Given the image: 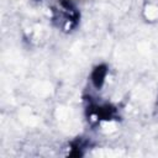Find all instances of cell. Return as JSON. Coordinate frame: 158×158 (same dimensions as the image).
Here are the masks:
<instances>
[{
	"label": "cell",
	"instance_id": "obj_1",
	"mask_svg": "<svg viewBox=\"0 0 158 158\" xmlns=\"http://www.w3.org/2000/svg\"><path fill=\"white\" fill-rule=\"evenodd\" d=\"M54 19L60 20V25L67 30L75 27L79 21V12L70 0H59L58 9L54 10Z\"/></svg>",
	"mask_w": 158,
	"mask_h": 158
},
{
	"label": "cell",
	"instance_id": "obj_2",
	"mask_svg": "<svg viewBox=\"0 0 158 158\" xmlns=\"http://www.w3.org/2000/svg\"><path fill=\"white\" fill-rule=\"evenodd\" d=\"M88 111H89V116H95L98 120H112L117 117L116 107L110 104L99 105L96 102L90 101L88 106Z\"/></svg>",
	"mask_w": 158,
	"mask_h": 158
},
{
	"label": "cell",
	"instance_id": "obj_3",
	"mask_svg": "<svg viewBox=\"0 0 158 158\" xmlns=\"http://www.w3.org/2000/svg\"><path fill=\"white\" fill-rule=\"evenodd\" d=\"M107 75V67L105 64H99L96 65L93 72H91V83L96 89H100L104 83H105V78Z\"/></svg>",
	"mask_w": 158,
	"mask_h": 158
}]
</instances>
